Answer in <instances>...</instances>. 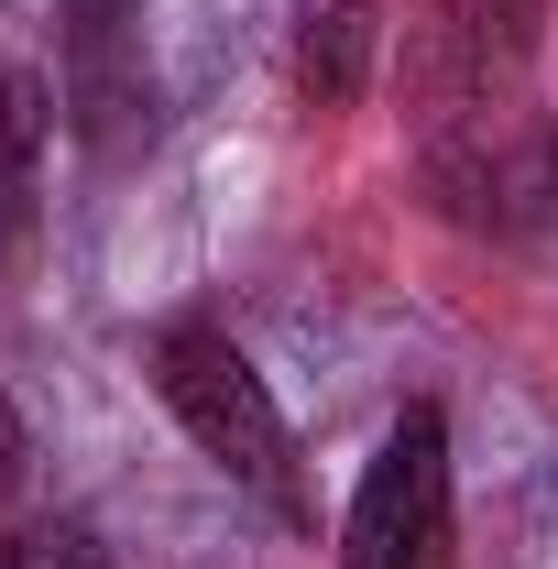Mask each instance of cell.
I'll use <instances>...</instances> for the list:
<instances>
[{"label": "cell", "instance_id": "1", "mask_svg": "<svg viewBox=\"0 0 558 569\" xmlns=\"http://www.w3.org/2000/svg\"><path fill=\"white\" fill-rule=\"evenodd\" d=\"M417 164H427V187H438V209L492 230V241L558 219V121L526 110V99H504V88H492V56L427 77Z\"/></svg>", "mask_w": 558, "mask_h": 569}, {"label": "cell", "instance_id": "2", "mask_svg": "<svg viewBox=\"0 0 558 569\" xmlns=\"http://www.w3.org/2000/svg\"><path fill=\"white\" fill-rule=\"evenodd\" d=\"M153 383H165L176 427H187V438H198V449H209V460L263 503V515L307 526L296 438H285L275 395H263V372H252V351H241L230 329H198V318H187V329H165V340H153Z\"/></svg>", "mask_w": 558, "mask_h": 569}, {"label": "cell", "instance_id": "3", "mask_svg": "<svg viewBox=\"0 0 558 569\" xmlns=\"http://www.w3.org/2000/svg\"><path fill=\"white\" fill-rule=\"evenodd\" d=\"M449 548H460L449 427H438V406H406V417L383 427L350 515H340V559L350 569H449Z\"/></svg>", "mask_w": 558, "mask_h": 569}, {"label": "cell", "instance_id": "4", "mask_svg": "<svg viewBox=\"0 0 558 569\" xmlns=\"http://www.w3.org/2000/svg\"><path fill=\"white\" fill-rule=\"evenodd\" d=\"M56 77H67V132L88 153L153 142V44L132 0H56Z\"/></svg>", "mask_w": 558, "mask_h": 569}, {"label": "cell", "instance_id": "5", "mask_svg": "<svg viewBox=\"0 0 558 569\" xmlns=\"http://www.w3.org/2000/svg\"><path fill=\"white\" fill-rule=\"evenodd\" d=\"M372 44H383L372 0H307V33H296V88H307L318 110H350V99L372 88Z\"/></svg>", "mask_w": 558, "mask_h": 569}, {"label": "cell", "instance_id": "6", "mask_svg": "<svg viewBox=\"0 0 558 569\" xmlns=\"http://www.w3.org/2000/svg\"><path fill=\"white\" fill-rule=\"evenodd\" d=\"M56 132V99L33 67H0V219H22V187H33V153Z\"/></svg>", "mask_w": 558, "mask_h": 569}, {"label": "cell", "instance_id": "7", "mask_svg": "<svg viewBox=\"0 0 558 569\" xmlns=\"http://www.w3.org/2000/svg\"><path fill=\"white\" fill-rule=\"evenodd\" d=\"M537 11H548V0H449L460 44L492 56V67H526V56H537Z\"/></svg>", "mask_w": 558, "mask_h": 569}, {"label": "cell", "instance_id": "8", "mask_svg": "<svg viewBox=\"0 0 558 569\" xmlns=\"http://www.w3.org/2000/svg\"><path fill=\"white\" fill-rule=\"evenodd\" d=\"M0 569H110V548H99L77 515H33V526L0 548Z\"/></svg>", "mask_w": 558, "mask_h": 569}, {"label": "cell", "instance_id": "9", "mask_svg": "<svg viewBox=\"0 0 558 569\" xmlns=\"http://www.w3.org/2000/svg\"><path fill=\"white\" fill-rule=\"evenodd\" d=\"M22 493V417H11V406H0V503Z\"/></svg>", "mask_w": 558, "mask_h": 569}]
</instances>
